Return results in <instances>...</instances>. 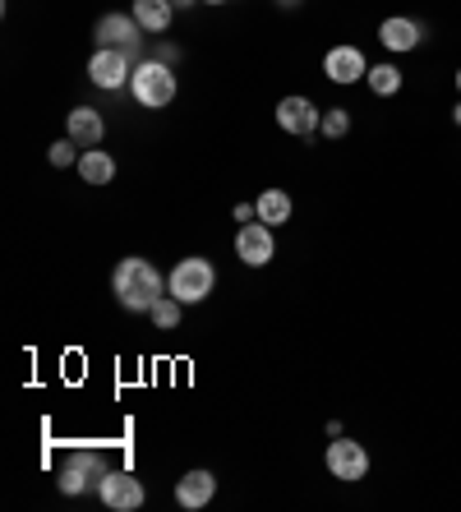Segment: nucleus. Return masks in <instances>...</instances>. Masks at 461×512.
<instances>
[{
    "label": "nucleus",
    "mask_w": 461,
    "mask_h": 512,
    "mask_svg": "<svg viewBox=\"0 0 461 512\" xmlns=\"http://www.w3.org/2000/svg\"><path fill=\"white\" fill-rule=\"evenodd\" d=\"M180 314H185V305H180L176 296H162L153 310H148V319H153L162 333H176V328H180Z\"/></svg>",
    "instance_id": "nucleus-19"
},
{
    "label": "nucleus",
    "mask_w": 461,
    "mask_h": 512,
    "mask_svg": "<svg viewBox=\"0 0 461 512\" xmlns=\"http://www.w3.org/2000/svg\"><path fill=\"white\" fill-rule=\"evenodd\" d=\"M139 33L143 28L134 14H102L93 28L97 47H120V51H130V60H134V51H139Z\"/></svg>",
    "instance_id": "nucleus-10"
},
{
    "label": "nucleus",
    "mask_w": 461,
    "mask_h": 512,
    "mask_svg": "<svg viewBox=\"0 0 461 512\" xmlns=\"http://www.w3.org/2000/svg\"><path fill=\"white\" fill-rule=\"evenodd\" d=\"M65 130H70V139L79 143V148H97V143L107 139V120L93 107H74L70 120H65Z\"/></svg>",
    "instance_id": "nucleus-14"
},
{
    "label": "nucleus",
    "mask_w": 461,
    "mask_h": 512,
    "mask_svg": "<svg viewBox=\"0 0 461 512\" xmlns=\"http://www.w3.org/2000/svg\"><path fill=\"white\" fill-rule=\"evenodd\" d=\"M111 291H116L120 310L130 314H148L157 305V300L166 296V282L162 273H157L148 259H139V254H130V259L116 263V273H111Z\"/></svg>",
    "instance_id": "nucleus-1"
},
{
    "label": "nucleus",
    "mask_w": 461,
    "mask_h": 512,
    "mask_svg": "<svg viewBox=\"0 0 461 512\" xmlns=\"http://www.w3.org/2000/svg\"><path fill=\"white\" fill-rule=\"evenodd\" d=\"M102 476H107V466H102L97 453H70L65 466H60V489L65 494H88V489H97Z\"/></svg>",
    "instance_id": "nucleus-8"
},
{
    "label": "nucleus",
    "mask_w": 461,
    "mask_h": 512,
    "mask_svg": "<svg viewBox=\"0 0 461 512\" xmlns=\"http://www.w3.org/2000/svg\"><path fill=\"white\" fill-rule=\"evenodd\" d=\"M365 84H369V93H374V97H392V93H402V70H397L392 60H383V65H369Z\"/></svg>",
    "instance_id": "nucleus-18"
},
{
    "label": "nucleus",
    "mask_w": 461,
    "mask_h": 512,
    "mask_svg": "<svg viewBox=\"0 0 461 512\" xmlns=\"http://www.w3.org/2000/svg\"><path fill=\"white\" fill-rule=\"evenodd\" d=\"M79 176H83V185H111V180H116V162H111V153H102V148H88V153L79 157Z\"/></svg>",
    "instance_id": "nucleus-17"
},
{
    "label": "nucleus",
    "mask_w": 461,
    "mask_h": 512,
    "mask_svg": "<svg viewBox=\"0 0 461 512\" xmlns=\"http://www.w3.org/2000/svg\"><path fill=\"white\" fill-rule=\"evenodd\" d=\"M379 42L388 51H415L425 42V24H420V19H406V14H392V19L379 24Z\"/></svg>",
    "instance_id": "nucleus-12"
},
{
    "label": "nucleus",
    "mask_w": 461,
    "mask_h": 512,
    "mask_svg": "<svg viewBox=\"0 0 461 512\" xmlns=\"http://www.w3.org/2000/svg\"><path fill=\"white\" fill-rule=\"evenodd\" d=\"M171 5H176V10H190V5H194V0H171Z\"/></svg>",
    "instance_id": "nucleus-23"
},
{
    "label": "nucleus",
    "mask_w": 461,
    "mask_h": 512,
    "mask_svg": "<svg viewBox=\"0 0 461 512\" xmlns=\"http://www.w3.org/2000/svg\"><path fill=\"white\" fill-rule=\"evenodd\" d=\"M171 10H176L171 0H134L130 14L139 19L143 33H166V28H171Z\"/></svg>",
    "instance_id": "nucleus-16"
},
{
    "label": "nucleus",
    "mask_w": 461,
    "mask_h": 512,
    "mask_svg": "<svg viewBox=\"0 0 461 512\" xmlns=\"http://www.w3.org/2000/svg\"><path fill=\"white\" fill-rule=\"evenodd\" d=\"M236 254L245 268H263V263H272V254H277V240H272V227L268 222H240L236 231Z\"/></svg>",
    "instance_id": "nucleus-7"
},
{
    "label": "nucleus",
    "mask_w": 461,
    "mask_h": 512,
    "mask_svg": "<svg viewBox=\"0 0 461 512\" xmlns=\"http://www.w3.org/2000/svg\"><path fill=\"white\" fill-rule=\"evenodd\" d=\"M452 125H461V102H457V107H452Z\"/></svg>",
    "instance_id": "nucleus-24"
},
{
    "label": "nucleus",
    "mask_w": 461,
    "mask_h": 512,
    "mask_svg": "<svg viewBox=\"0 0 461 512\" xmlns=\"http://www.w3.org/2000/svg\"><path fill=\"white\" fill-rule=\"evenodd\" d=\"M97 494H102V503L111 512H139L143 499H148L139 476H130V471H107V476L97 480Z\"/></svg>",
    "instance_id": "nucleus-6"
},
{
    "label": "nucleus",
    "mask_w": 461,
    "mask_h": 512,
    "mask_svg": "<svg viewBox=\"0 0 461 512\" xmlns=\"http://www.w3.org/2000/svg\"><path fill=\"white\" fill-rule=\"evenodd\" d=\"M323 74H328L332 84H360L369 74V60L360 47H351V42H337V47H328V56H323Z\"/></svg>",
    "instance_id": "nucleus-9"
},
{
    "label": "nucleus",
    "mask_w": 461,
    "mask_h": 512,
    "mask_svg": "<svg viewBox=\"0 0 461 512\" xmlns=\"http://www.w3.org/2000/svg\"><path fill=\"white\" fill-rule=\"evenodd\" d=\"M213 286H217V268L208 259H180L176 268H171V277H166V291L180 300V305H199V300L213 296Z\"/></svg>",
    "instance_id": "nucleus-3"
},
{
    "label": "nucleus",
    "mask_w": 461,
    "mask_h": 512,
    "mask_svg": "<svg viewBox=\"0 0 461 512\" xmlns=\"http://www.w3.org/2000/svg\"><path fill=\"white\" fill-rule=\"evenodd\" d=\"M277 5H282V10H296V5H300V0H277Z\"/></svg>",
    "instance_id": "nucleus-22"
},
{
    "label": "nucleus",
    "mask_w": 461,
    "mask_h": 512,
    "mask_svg": "<svg viewBox=\"0 0 461 512\" xmlns=\"http://www.w3.org/2000/svg\"><path fill=\"white\" fill-rule=\"evenodd\" d=\"M130 93L139 107L148 111H162L176 102V70L166 60H139L134 65V79H130Z\"/></svg>",
    "instance_id": "nucleus-2"
},
{
    "label": "nucleus",
    "mask_w": 461,
    "mask_h": 512,
    "mask_svg": "<svg viewBox=\"0 0 461 512\" xmlns=\"http://www.w3.org/2000/svg\"><path fill=\"white\" fill-rule=\"evenodd\" d=\"M88 79H93L97 88H130V79H134L130 51H120V47H97V56L88 60Z\"/></svg>",
    "instance_id": "nucleus-5"
},
{
    "label": "nucleus",
    "mask_w": 461,
    "mask_h": 512,
    "mask_svg": "<svg viewBox=\"0 0 461 512\" xmlns=\"http://www.w3.org/2000/svg\"><path fill=\"white\" fill-rule=\"evenodd\" d=\"M217 494V476L213 471H185V476L176 480V503L180 508H203V503H213Z\"/></svg>",
    "instance_id": "nucleus-13"
},
{
    "label": "nucleus",
    "mask_w": 461,
    "mask_h": 512,
    "mask_svg": "<svg viewBox=\"0 0 461 512\" xmlns=\"http://www.w3.org/2000/svg\"><path fill=\"white\" fill-rule=\"evenodd\" d=\"M74 148H79L74 139H70V143H65V139L51 143V153H47V157H51V167H79V157H83V153H74Z\"/></svg>",
    "instance_id": "nucleus-21"
},
{
    "label": "nucleus",
    "mask_w": 461,
    "mask_h": 512,
    "mask_svg": "<svg viewBox=\"0 0 461 512\" xmlns=\"http://www.w3.org/2000/svg\"><path fill=\"white\" fill-rule=\"evenodd\" d=\"M323 462H328V471L337 480H346V485H355V480H365L369 476V453H365V443H355V439H337L328 443V453H323Z\"/></svg>",
    "instance_id": "nucleus-4"
},
{
    "label": "nucleus",
    "mask_w": 461,
    "mask_h": 512,
    "mask_svg": "<svg viewBox=\"0 0 461 512\" xmlns=\"http://www.w3.org/2000/svg\"><path fill=\"white\" fill-rule=\"evenodd\" d=\"M277 125H282L286 134H300V139H305V134H314L323 125V111L314 107L309 97L291 93V97H282V102H277Z\"/></svg>",
    "instance_id": "nucleus-11"
},
{
    "label": "nucleus",
    "mask_w": 461,
    "mask_h": 512,
    "mask_svg": "<svg viewBox=\"0 0 461 512\" xmlns=\"http://www.w3.org/2000/svg\"><path fill=\"white\" fill-rule=\"evenodd\" d=\"M254 213H259V222H268V227H286L291 213H296V203H291L286 190H263L259 199H254Z\"/></svg>",
    "instance_id": "nucleus-15"
},
{
    "label": "nucleus",
    "mask_w": 461,
    "mask_h": 512,
    "mask_svg": "<svg viewBox=\"0 0 461 512\" xmlns=\"http://www.w3.org/2000/svg\"><path fill=\"white\" fill-rule=\"evenodd\" d=\"M203 5H226V0H203Z\"/></svg>",
    "instance_id": "nucleus-25"
},
{
    "label": "nucleus",
    "mask_w": 461,
    "mask_h": 512,
    "mask_svg": "<svg viewBox=\"0 0 461 512\" xmlns=\"http://www.w3.org/2000/svg\"><path fill=\"white\" fill-rule=\"evenodd\" d=\"M457 93H461V70H457Z\"/></svg>",
    "instance_id": "nucleus-26"
},
{
    "label": "nucleus",
    "mask_w": 461,
    "mask_h": 512,
    "mask_svg": "<svg viewBox=\"0 0 461 512\" xmlns=\"http://www.w3.org/2000/svg\"><path fill=\"white\" fill-rule=\"evenodd\" d=\"M319 130L328 134V139H346V134H351V111H346V107H328V111H323Z\"/></svg>",
    "instance_id": "nucleus-20"
}]
</instances>
